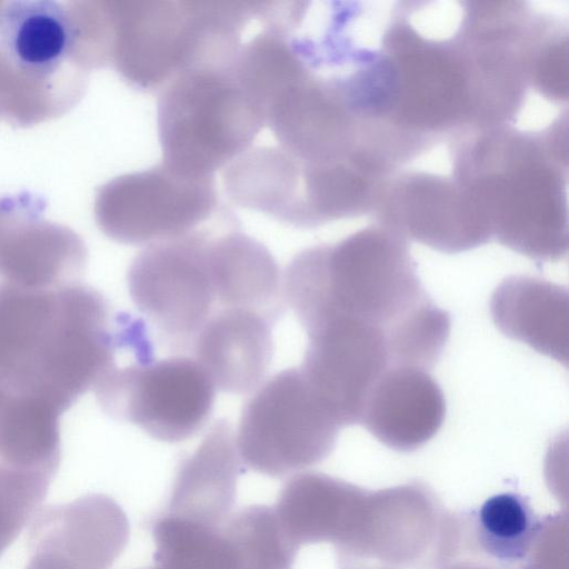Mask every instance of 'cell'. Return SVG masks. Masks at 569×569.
<instances>
[{"label": "cell", "mask_w": 569, "mask_h": 569, "mask_svg": "<svg viewBox=\"0 0 569 569\" xmlns=\"http://www.w3.org/2000/svg\"><path fill=\"white\" fill-rule=\"evenodd\" d=\"M120 348L118 315L98 290L0 280V402L60 417L94 389Z\"/></svg>", "instance_id": "cell-1"}, {"label": "cell", "mask_w": 569, "mask_h": 569, "mask_svg": "<svg viewBox=\"0 0 569 569\" xmlns=\"http://www.w3.org/2000/svg\"><path fill=\"white\" fill-rule=\"evenodd\" d=\"M567 132L483 127L461 153L459 180L492 239L532 260L553 262L568 253Z\"/></svg>", "instance_id": "cell-2"}, {"label": "cell", "mask_w": 569, "mask_h": 569, "mask_svg": "<svg viewBox=\"0 0 569 569\" xmlns=\"http://www.w3.org/2000/svg\"><path fill=\"white\" fill-rule=\"evenodd\" d=\"M282 288L307 333L336 318L387 333L428 298L408 240L375 221L336 243L299 252L284 271Z\"/></svg>", "instance_id": "cell-3"}, {"label": "cell", "mask_w": 569, "mask_h": 569, "mask_svg": "<svg viewBox=\"0 0 569 569\" xmlns=\"http://www.w3.org/2000/svg\"><path fill=\"white\" fill-rule=\"evenodd\" d=\"M162 162L213 176L251 147L263 117L232 62L188 68L162 88L157 108Z\"/></svg>", "instance_id": "cell-4"}, {"label": "cell", "mask_w": 569, "mask_h": 569, "mask_svg": "<svg viewBox=\"0 0 569 569\" xmlns=\"http://www.w3.org/2000/svg\"><path fill=\"white\" fill-rule=\"evenodd\" d=\"M214 230L149 244L129 267L131 300L170 350L189 352L203 326L224 310L211 259Z\"/></svg>", "instance_id": "cell-5"}, {"label": "cell", "mask_w": 569, "mask_h": 569, "mask_svg": "<svg viewBox=\"0 0 569 569\" xmlns=\"http://www.w3.org/2000/svg\"><path fill=\"white\" fill-rule=\"evenodd\" d=\"M339 429L300 367L290 368L261 385L246 402L237 450L248 469L281 478L325 458Z\"/></svg>", "instance_id": "cell-6"}, {"label": "cell", "mask_w": 569, "mask_h": 569, "mask_svg": "<svg viewBox=\"0 0 569 569\" xmlns=\"http://www.w3.org/2000/svg\"><path fill=\"white\" fill-rule=\"evenodd\" d=\"M216 386L191 356L110 368L94 387L102 410L159 441L193 437L210 418Z\"/></svg>", "instance_id": "cell-7"}, {"label": "cell", "mask_w": 569, "mask_h": 569, "mask_svg": "<svg viewBox=\"0 0 569 569\" xmlns=\"http://www.w3.org/2000/svg\"><path fill=\"white\" fill-rule=\"evenodd\" d=\"M100 222L128 244H152L189 234L218 208L213 176L179 172L163 162L127 174L107 188Z\"/></svg>", "instance_id": "cell-8"}, {"label": "cell", "mask_w": 569, "mask_h": 569, "mask_svg": "<svg viewBox=\"0 0 569 569\" xmlns=\"http://www.w3.org/2000/svg\"><path fill=\"white\" fill-rule=\"evenodd\" d=\"M112 14L118 68L143 90L162 88L208 52L211 36L201 1L120 2Z\"/></svg>", "instance_id": "cell-9"}, {"label": "cell", "mask_w": 569, "mask_h": 569, "mask_svg": "<svg viewBox=\"0 0 569 569\" xmlns=\"http://www.w3.org/2000/svg\"><path fill=\"white\" fill-rule=\"evenodd\" d=\"M371 216L406 240L446 253L468 251L492 239L486 220L450 171L400 168L385 184Z\"/></svg>", "instance_id": "cell-10"}, {"label": "cell", "mask_w": 569, "mask_h": 569, "mask_svg": "<svg viewBox=\"0 0 569 569\" xmlns=\"http://www.w3.org/2000/svg\"><path fill=\"white\" fill-rule=\"evenodd\" d=\"M307 335L300 369L340 428L359 423L369 391L390 367L385 331L336 318Z\"/></svg>", "instance_id": "cell-11"}, {"label": "cell", "mask_w": 569, "mask_h": 569, "mask_svg": "<svg viewBox=\"0 0 569 569\" xmlns=\"http://www.w3.org/2000/svg\"><path fill=\"white\" fill-rule=\"evenodd\" d=\"M129 533L126 512L107 495L48 506L32 518L24 569H110Z\"/></svg>", "instance_id": "cell-12"}, {"label": "cell", "mask_w": 569, "mask_h": 569, "mask_svg": "<svg viewBox=\"0 0 569 569\" xmlns=\"http://www.w3.org/2000/svg\"><path fill=\"white\" fill-rule=\"evenodd\" d=\"M274 323L256 311L224 310L203 326L189 352L217 389L248 393L261 383L271 363Z\"/></svg>", "instance_id": "cell-13"}, {"label": "cell", "mask_w": 569, "mask_h": 569, "mask_svg": "<svg viewBox=\"0 0 569 569\" xmlns=\"http://www.w3.org/2000/svg\"><path fill=\"white\" fill-rule=\"evenodd\" d=\"M240 462L231 423L217 420L181 460L166 512L204 526L223 525L232 513Z\"/></svg>", "instance_id": "cell-14"}, {"label": "cell", "mask_w": 569, "mask_h": 569, "mask_svg": "<svg viewBox=\"0 0 569 569\" xmlns=\"http://www.w3.org/2000/svg\"><path fill=\"white\" fill-rule=\"evenodd\" d=\"M445 413L443 393L427 370L395 366L372 386L359 423L389 446L412 448L438 431Z\"/></svg>", "instance_id": "cell-15"}, {"label": "cell", "mask_w": 569, "mask_h": 569, "mask_svg": "<svg viewBox=\"0 0 569 569\" xmlns=\"http://www.w3.org/2000/svg\"><path fill=\"white\" fill-rule=\"evenodd\" d=\"M490 313L507 337L568 363L569 297L566 288L532 276H511L495 289Z\"/></svg>", "instance_id": "cell-16"}, {"label": "cell", "mask_w": 569, "mask_h": 569, "mask_svg": "<svg viewBox=\"0 0 569 569\" xmlns=\"http://www.w3.org/2000/svg\"><path fill=\"white\" fill-rule=\"evenodd\" d=\"M74 29L62 4L18 0L0 12V51L19 71L36 78L53 74L71 53Z\"/></svg>", "instance_id": "cell-17"}, {"label": "cell", "mask_w": 569, "mask_h": 569, "mask_svg": "<svg viewBox=\"0 0 569 569\" xmlns=\"http://www.w3.org/2000/svg\"><path fill=\"white\" fill-rule=\"evenodd\" d=\"M151 532L154 569H242L223 525L204 526L163 511L152 522Z\"/></svg>", "instance_id": "cell-18"}, {"label": "cell", "mask_w": 569, "mask_h": 569, "mask_svg": "<svg viewBox=\"0 0 569 569\" xmlns=\"http://www.w3.org/2000/svg\"><path fill=\"white\" fill-rule=\"evenodd\" d=\"M476 527L480 546L491 558L507 566H518L529 559L543 529V520L523 496L501 492L481 505Z\"/></svg>", "instance_id": "cell-19"}, {"label": "cell", "mask_w": 569, "mask_h": 569, "mask_svg": "<svg viewBox=\"0 0 569 569\" xmlns=\"http://www.w3.org/2000/svg\"><path fill=\"white\" fill-rule=\"evenodd\" d=\"M223 527L242 569H291L298 547L283 532L273 507L254 505L232 512Z\"/></svg>", "instance_id": "cell-20"}, {"label": "cell", "mask_w": 569, "mask_h": 569, "mask_svg": "<svg viewBox=\"0 0 569 569\" xmlns=\"http://www.w3.org/2000/svg\"><path fill=\"white\" fill-rule=\"evenodd\" d=\"M52 478L0 458V557L38 512Z\"/></svg>", "instance_id": "cell-21"}, {"label": "cell", "mask_w": 569, "mask_h": 569, "mask_svg": "<svg viewBox=\"0 0 569 569\" xmlns=\"http://www.w3.org/2000/svg\"><path fill=\"white\" fill-rule=\"evenodd\" d=\"M152 569H154V568H152Z\"/></svg>", "instance_id": "cell-22"}]
</instances>
